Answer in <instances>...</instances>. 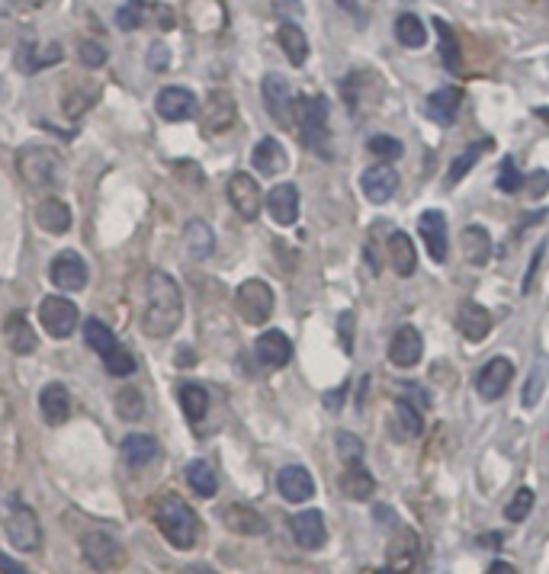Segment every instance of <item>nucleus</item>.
<instances>
[{"instance_id":"1","label":"nucleus","mask_w":549,"mask_h":574,"mask_svg":"<svg viewBox=\"0 0 549 574\" xmlns=\"http://www.w3.org/2000/svg\"><path fill=\"white\" fill-rule=\"evenodd\" d=\"M180 321H183L180 286L174 283V276H167L164 270H155L148 276V302H145L142 328L148 337L164 340L180 328Z\"/></svg>"},{"instance_id":"2","label":"nucleus","mask_w":549,"mask_h":574,"mask_svg":"<svg viewBox=\"0 0 549 574\" xmlns=\"http://www.w3.org/2000/svg\"><path fill=\"white\" fill-rule=\"evenodd\" d=\"M155 523L164 533V539L171 542L174 549L187 552L196 546V533H200V520H196L193 507L187 501H180L177 494H167L155 507Z\"/></svg>"},{"instance_id":"3","label":"nucleus","mask_w":549,"mask_h":574,"mask_svg":"<svg viewBox=\"0 0 549 574\" xmlns=\"http://www.w3.org/2000/svg\"><path fill=\"white\" fill-rule=\"evenodd\" d=\"M17 167L29 186H52L61 180V154L49 145H26L17 154Z\"/></svg>"},{"instance_id":"4","label":"nucleus","mask_w":549,"mask_h":574,"mask_svg":"<svg viewBox=\"0 0 549 574\" xmlns=\"http://www.w3.org/2000/svg\"><path fill=\"white\" fill-rule=\"evenodd\" d=\"M4 533L13 542V549L20 552H36L42 546V523L36 517V510L26 507L23 501H10L4 514Z\"/></svg>"},{"instance_id":"5","label":"nucleus","mask_w":549,"mask_h":574,"mask_svg":"<svg viewBox=\"0 0 549 574\" xmlns=\"http://www.w3.org/2000/svg\"><path fill=\"white\" fill-rule=\"evenodd\" d=\"M235 308L244 324H264L273 315V289L264 279H244L235 289Z\"/></svg>"},{"instance_id":"6","label":"nucleus","mask_w":549,"mask_h":574,"mask_svg":"<svg viewBox=\"0 0 549 574\" xmlns=\"http://www.w3.org/2000/svg\"><path fill=\"white\" fill-rule=\"evenodd\" d=\"M81 555L94 571H116L122 562H126V549H122V542L113 533H103V530L87 533L81 539Z\"/></svg>"},{"instance_id":"7","label":"nucleus","mask_w":549,"mask_h":574,"mask_svg":"<svg viewBox=\"0 0 549 574\" xmlns=\"http://www.w3.org/2000/svg\"><path fill=\"white\" fill-rule=\"evenodd\" d=\"M39 321L45 334H52L55 340H68L78 328V305L65 296H49L39 305Z\"/></svg>"},{"instance_id":"8","label":"nucleus","mask_w":549,"mask_h":574,"mask_svg":"<svg viewBox=\"0 0 549 574\" xmlns=\"http://www.w3.org/2000/svg\"><path fill=\"white\" fill-rule=\"evenodd\" d=\"M296 122L302 138L312 148L322 145V138L328 132V100L325 97H302L296 100Z\"/></svg>"},{"instance_id":"9","label":"nucleus","mask_w":549,"mask_h":574,"mask_svg":"<svg viewBox=\"0 0 549 574\" xmlns=\"http://www.w3.org/2000/svg\"><path fill=\"white\" fill-rule=\"evenodd\" d=\"M49 276H52V283L61 292H81L87 286V279H90V267H87V260L78 251H61L52 260Z\"/></svg>"},{"instance_id":"10","label":"nucleus","mask_w":549,"mask_h":574,"mask_svg":"<svg viewBox=\"0 0 549 574\" xmlns=\"http://www.w3.org/2000/svg\"><path fill=\"white\" fill-rule=\"evenodd\" d=\"M261 93H264V103H267V113L289 126V122L296 119V93L289 87L286 77L280 74H267L264 84H261Z\"/></svg>"},{"instance_id":"11","label":"nucleus","mask_w":549,"mask_h":574,"mask_svg":"<svg viewBox=\"0 0 549 574\" xmlns=\"http://www.w3.org/2000/svg\"><path fill=\"white\" fill-rule=\"evenodd\" d=\"M228 199H232V209L244 222H254L257 215H261V206H264L261 183L251 174H232V180H228Z\"/></svg>"},{"instance_id":"12","label":"nucleus","mask_w":549,"mask_h":574,"mask_svg":"<svg viewBox=\"0 0 549 574\" xmlns=\"http://www.w3.org/2000/svg\"><path fill=\"white\" fill-rule=\"evenodd\" d=\"M514 382V363L508 356H492L476 376V392L485 401H498L501 395L508 392V385Z\"/></svg>"},{"instance_id":"13","label":"nucleus","mask_w":549,"mask_h":574,"mask_svg":"<svg viewBox=\"0 0 549 574\" xmlns=\"http://www.w3.org/2000/svg\"><path fill=\"white\" fill-rule=\"evenodd\" d=\"M238 103L228 90H212L203 106V132L206 135H222L235 126Z\"/></svg>"},{"instance_id":"14","label":"nucleus","mask_w":549,"mask_h":574,"mask_svg":"<svg viewBox=\"0 0 549 574\" xmlns=\"http://www.w3.org/2000/svg\"><path fill=\"white\" fill-rule=\"evenodd\" d=\"M360 190H363L366 199H370V203L383 206V203H389V199L395 196V190H399V174H395V167L389 161L373 164V167L363 170Z\"/></svg>"},{"instance_id":"15","label":"nucleus","mask_w":549,"mask_h":574,"mask_svg":"<svg viewBox=\"0 0 549 574\" xmlns=\"http://www.w3.org/2000/svg\"><path fill=\"white\" fill-rule=\"evenodd\" d=\"M155 106H158V116L167 119V122H187V119L196 116V110H200L193 90H187V87H164L158 93Z\"/></svg>"},{"instance_id":"16","label":"nucleus","mask_w":549,"mask_h":574,"mask_svg":"<svg viewBox=\"0 0 549 574\" xmlns=\"http://www.w3.org/2000/svg\"><path fill=\"white\" fill-rule=\"evenodd\" d=\"M277 491L289 504H305L315 494V478L305 465H283L277 472Z\"/></svg>"},{"instance_id":"17","label":"nucleus","mask_w":549,"mask_h":574,"mask_svg":"<svg viewBox=\"0 0 549 574\" xmlns=\"http://www.w3.org/2000/svg\"><path fill=\"white\" fill-rule=\"evenodd\" d=\"M418 231L424 238L427 254H431L437 263L447 260V244H450V231H447V219L440 209H424V215L418 219Z\"/></svg>"},{"instance_id":"18","label":"nucleus","mask_w":549,"mask_h":574,"mask_svg":"<svg viewBox=\"0 0 549 574\" xmlns=\"http://www.w3.org/2000/svg\"><path fill=\"white\" fill-rule=\"evenodd\" d=\"M424 356V337L418 328H411V324H405V328H399L392 334V344H389V360L392 366L399 369H411L418 366Z\"/></svg>"},{"instance_id":"19","label":"nucleus","mask_w":549,"mask_h":574,"mask_svg":"<svg viewBox=\"0 0 549 574\" xmlns=\"http://www.w3.org/2000/svg\"><path fill=\"white\" fill-rule=\"evenodd\" d=\"M289 526H293V539L309 552H318L328 542V526H325L322 510H302V514L293 517Z\"/></svg>"},{"instance_id":"20","label":"nucleus","mask_w":549,"mask_h":574,"mask_svg":"<svg viewBox=\"0 0 549 574\" xmlns=\"http://www.w3.org/2000/svg\"><path fill=\"white\" fill-rule=\"evenodd\" d=\"M254 356L267 369H283L289 360H293V340H289L283 331H264L254 344Z\"/></svg>"},{"instance_id":"21","label":"nucleus","mask_w":549,"mask_h":574,"mask_svg":"<svg viewBox=\"0 0 549 574\" xmlns=\"http://www.w3.org/2000/svg\"><path fill=\"white\" fill-rule=\"evenodd\" d=\"M39 411L45 417V424L49 427H61L71 417V392L68 385L61 382H49L39 395Z\"/></svg>"},{"instance_id":"22","label":"nucleus","mask_w":549,"mask_h":574,"mask_svg":"<svg viewBox=\"0 0 549 574\" xmlns=\"http://www.w3.org/2000/svg\"><path fill=\"white\" fill-rule=\"evenodd\" d=\"M267 212L277 225H296L299 219V190L296 183H277L267 196Z\"/></svg>"},{"instance_id":"23","label":"nucleus","mask_w":549,"mask_h":574,"mask_svg":"<svg viewBox=\"0 0 549 574\" xmlns=\"http://www.w3.org/2000/svg\"><path fill=\"white\" fill-rule=\"evenodd\" d=\"M456 328H460V334H463L466 340L479 344V340H485L488 334H492V315H488L479 302L466 299V302L460 305V312H456Z\"/></svg>"},{"instance_id":"24","label":"nucleus","mask_w":549,"mask_h":574,"mask_svg":"<svg viewBox=\"0 0 549 574\" xmlns=\"http://www.w3.org/2000/svg\"><path fill=\"white\" fill-rule=\"evenodd\" d=\"M222 523L232 533H241V536H264L267 533V520L248 504H228L222 510Z\"/></svg>"},{"instance_id":"25","label":"nucleus","mask_w":549,"mask_h":574,"mask_svg":"<svg viewBox=\"0 0 549 574\" xmlns=\"http://www.w3.org/2000/svg\"><path fill=\"white\" fill-rule=\"evenodd\" d=\"M460 106H463V90L460 87H440V90L431 93V97H427L424 113L431 116L434 122H440V126H450V122L456 119V113H460Z\"/></svg>"},{"instance_id":"26","label":"nucleus","mask_w":549,"mask_h":574,"mask_svg":"<svg viewBox=\"0 0 549 574\" xmlns=\"http://www.w3.org/2000/svg\"><path fill=\"white\" fill-rule=\"evenodd\" d=\"M251 161L257 167V174L277 177V174H283V170H286L289 154H286V148L277 142V138H261V142H257L254 151H251Z\"/></svg>"},{"instance_id":"27","label":"nucleus","mask_w":549,"mask_h":574,"mask_svg":"<svg viewBox=\"0 0 549 574\" xmlns=\"http://www.w3.org/2000/svg\"><path fill=\"white\" fill-rule=\"evenodd\" d=\"M58 61H61V45L58 42L42 45V49L33 39H26V42L17 45V68L26 71V74H33L39 68H49V65H58Z\"/></svg>"},{"instance_id":"28","label":"nucleus","mask_w":549,"mask_h":574,"mask_svg":"<svg viewBox=\"0 0 549 574\" xmlns=\"http://www.w3.org/2000/svg\"><path fill=\"white\" fill-rule=\"evenodd\" d=\"M119 453L129 469H145V465L158 456V440L148 437V433H126L119 443Z\"/></svg>"},{"instance_id":"29","label":"nucleus","mask_w":549,"mask_h":574,"mask_svg":"<svg viewBox=\"0 0 549 574\" xmlns=\"http://www.w3.org/2000/svg\"><path fill=\"white\" fill-rule=\"evenodd\" d=\"M341 491L347 494L350 501H370L376 491V478L373 472L366 469L363 459L360 462H347V469L341 475Z\"/></svg>"},{"instance_id":"30","label":"nucleus","mask_w":549,"mask_h":574,"mask_svg":"<svg viewBox=\"0 0 549 574\" xmlns=\"http://www.w3.org/2000/svg\"><path fill=\"white\" fill-rule=\"evenodd\" d=\"M4 337H7V344L13 353H33L39 347V340H36V331H33V324L26 321L23 312H10L7 321H4Z\"/></svg>"},{"instance_id":"31","label":"nucleus","mask_w":549,"mask_h":574,"mask_svg":"<svg viewBox=\"0 0 549 574\" xmlns=\"http://www.w3.org/2000/svg\"><path fill=\"white\" fill-rule=\"evenodd\" d=\"M460 247H463V257L472 267H485L488 257H492V238L482 225H466L463 235H460Z\"/></svg>"},{"instance_id":"32","label":"nucleus","mask_w":549,"mask_h":574,"mask_svg":"<svg viewBox=\"0 0 549 574\" xmlns=\"http://www.w3.org/2000/svg\"><path fill=\"white\" fill-rule=\"evenodd\" d=\"M277 39H280L283 55L289 58V65L302 68L305 61H309V39H305V33H302V29H299L293 20H283V23H280Z\"/></svg>"},{"instance_id":"33","label":"nucleus","mask_w":549,"mask_h":574,"mask_svg":"<svg viewBox=\"0 0 549 574\" xmlns=\"http://www.w3.org/2000/svg\"><path fill=\"white\" fill-rule=\"evenodd\" d=\"M389 260H392V270L399 276H415L418 270V254H415V244L405 235V231H392L389 238Z\"/></svg>"},{"instance_id":"34","label":"nucleus","mask_w":549,"mask_h":574,"mask_svg":"<svg viewBox=\"0 0 549 574\" xmlns=\"http://www.w3.org/2000/svg\"><path fill=\"white\" fill-rule=\"evenodd\" d=\"M183 244H187L193 260H206V257H212V251H216V235H212V228L206 222L196 219L183 228Z\"/></svg>"},{"instance_id":"35","label":"nucleus","mask_w":549,"mask_h":574,"mask_svg":"<svg viewBox=\"0 0 549 574\" xmlns=\"http://www.w3.org/2000/svg\"><path fill=\"white\" fill-rule=\"evenodd\" d=\"M187 485L200 494V498H216V494H219V475L206 459H193L187 465Z\"/></svg>"},{"instance_id":"36","label":"nucleus","mask_w":549,"mask_h":574,"mask_svg":"<svg viewBox=\"0 0 549 574\" xmlns=\"http://www.w3.org/2000/svg\"><path fill=\"white\" fill-rule=\"evenodd\" d=\"M177 398H180V408H183V414H187V421H190V424L203 421L206 411H209V392L203 389V385H196V382L180 385V389H177Z\"/></svg>"},{"instance_id":"37","label":"nucleus","mask_w":549,"mask_h":574,"mask_svg":"<svg viewBox=\"0 0 549 574\" xmlns=\"http://www.w3.org/2000/svg\"><path fill=\"white\" fill-rule=\"evenodd\" d=\"M36 219L45 231H52V235H65L71 228V209L61 203V199H45L36 209Z\"/></svg>"},{"instance_id":"38","label":"nucleus","mask_w":549,"mask_h":574,"mask_svg":"<svg viewBox=\"0 0 549 574\" xmlns=\"http://www.w3.org/2000/svg\"><path fill=\"white\" fill-rule=\"evenodd\" d=\"M546 379H549V360L540 356L537 363H533L530 376H527V385H524V395H521V405L524 408H537L540 398H543V389H546Z\"/></svg>"},{"instance_id":"39","label":"nucleus","mask_w":549,"mask_h":574,"mask_svg":"<svg viewBox=\"0 0 549 574\" xmlns=\"http://www.w3.org/2000/svg\"><path fill=\"white\" fill-rule=\"evenodd\" d=\"M395 424H399L405 440H418L424 433V414H421V408L411 405V401L399 398V405H395Z\"/></svg>"},{"instance_id":"40","label":"nucleus","mask_w":549,"mask_h":574,"mask_svg":"<svg viewBox=\"0 0 549 574\" xmlns=\"http://www.w3.org/2000/svg\"><path fill=\"white\" fill-rule=\"evenodd\" d=\"M395 39H399L405 49H421L427 42V29L415 13H402V17L395 20Z\"/></svg>"},{"instance_id":"41","label":"nucleus","mask_w":549,"mask_h":574,"mask_svg":"<svg viewBox=\"0 0 549 574\" xmlns=\"http://www.w3.org/2000/svg\"><path fill=\"white\" fill-rule=\"evenodd\" d=\"M84 340H87V347L97 350L100 356L119 344L116 334H113V328H110V324H103L100 318H87V321H84Z\"/></svg>"},{"instance_id":"42","label":"nucleus","mask_w":549,"mask_h":574,"mask_svg":"<svg viewBox=\"0 0 549 574\" xmlns=\"http://www.w3.org/2000/svg\"><path fill=\"white\" fill-rule=\"evenodd\" d=\"M116 414L122 421H142L145 417V398L139 389H122L116 395Z\"/></svg>"},{"instance_id":"43","label":"nucleus","mask_w":549,"mask_h":574,"mask_svg":"<svg viewBox=\"0 0 549 574\" xmlns=\"http://www.w3.org/2000/svg\"><path fill=\"white\" fill-rule=\"evenodd\" d=\"M103 366H106V372H110V376H116V379L132 376V372H135V356H132L126 347L116 344L113 350L103 353Z\"/></svg>"},{"instance_id":"44","label":"nucleus","mask_w":549,"mask_h":574,"mask_svg":"<svg viewBox=\"0 0 549 574\" xmlns=\"http://www.w3.org/2000/svg\"><path fill=\"white\" fill-rule=\"evenodd\" d=\"M434 26H437V36H440V55H444V65L450 71H460V45H456L453 29L444 20H437Z\"/></svg>"},{"instance_id":"45","label":"nucleus","mask_w":549,"mask_h":574,"mask_svg":"<svg viewBox=\"0 0 549 574\" xmlns=\"http://www.w3.org/2000/svg\"><path fill=\"white\" fill-rule=\"evenodd\" d=\"M145 23V0H126L119 10H116V26L132 33V29H139Z\"/></svg>"},{"instance_id":"46","label":"nucleus","mask_w":549,"mask_h":574,"mask_svg":"<svg viewBox=\"0 0 549 574\" xmlns=\"http://www.w3.org/2000/svg\"><path fill=\"white\" fill-rule=\"evenodd\" d=\"M488 148V142H482V145H472V148H466L460 158H456L453 164H450V174H447V180L450 183H460L472 167H476V161H479V154Z\"/></svg>"},{"instance_id":"47","label":"nucleus","mask_w":549,"mask_h":574,"mask_svg":"<svg viewBox=\"0 0 549 574\" xmlns=\"http://www.w3.org/2000/svg\"><path fill=\"white\" fill-rule=\"evenodd\" d=\"M533 504H537V494H533V488H517V494L511 498V504L505 507V517L511 520V523H521L530 510H533Z\"/></svg>"},{"instance_id":"48","label":"nucleus","mask_w":549,"mask_h":574,"mask_svg":"<svg viewBox=\"0 0 549 574\" xmlns=\"http://www.w3.org/2000/svg\"><path fill=\"white\" fill-rule=\"evenodd\" d=\"M366 148H370L376 158H383V161L402 158V142H399V138H389V135H373L370 142H366Z\"/></svg>"},{"instance_id":"49","label":"nucleus","mask_w":549,"mask_h":574,"mask_svg":"<svg viewBox=\"0 0 549 574\" xmlns=\"http://www.w3.org/2000/svg\"><path fill=\"white\" fill-rule=\"evenodd\" d=\"M334 443H338V456H341V462H344V465H347V462H360V459H363V443L354 437V433L341 430L338 437H334Z\"/></svg>"},{"instance_id":"50","label":"nucleus","mask_w":549,"mask_h":574,"mask_svg":"<svg viewBox=\"0 0 549 574\" xmlns=\"http://www.w3.org/2000/svg\"><path fill=\"white\" fill-rule=\"evenodd\" d=\"M78 58H81L84 68H103L106 65V45L87 39V42L78 45Z\"/></svg>"},{"instance_id":"51","label":"nucleus","mask_w":549,"mask_h":574,"mask_svg":"<svg viewBox=\"0 0 549 574\" xmlns=\"http://www.w3.org/2000/svg\"><path fill=\"white\" fill-rule=\"evenodd\" d=\"M521 183H524V177L517 174L514 158H505V161H501V170H498V190L517 193V190H521Z\"/></svg>"},{"instance_id":"52","label":"nucleus","mask_w":549,"mask_h":574,"mask_svg":"<svg viewBox=\"0 0 549 574\" xmlns=\"http://www.w3.org/2000/svg\"><path fill=\"white\" fill-rule=\"evenodd\" d=\"M543 254H546V241L543 244H537V251H533V257H530V270L524 273V292H530L533 289V283H537V273H540V267H543Z\"/></svg>"},{"instance_id":"53","label":"nucleus","mask_w":549,"mask_h":574,"mask_svg":"<svg viewBox=\"0 0 549 574\" xmlns=\"http://www.w3.org/2000/svg\"><path fill=\"white\" fill-rule=\"evenodd\" d=\"M167 65H171V52H167L164 42H155V45L148 49V68H151V71H164Z\"/></svg>"},{"instance_id":"54","label":"nucleus","mask_w":549,"mask_h":574,"mask_svg":"<svg viewBox=\"0 0 549 574\" xmlns=\"http://www.w3.org/2000/svg\"><path fill=\"white\" fill-rule=\"evenodd\" d=\"M402 389H405V401H411V405H415V408H431V395H421L418 392V385H402Z\"/></svg>"},{"instance_id":"55","label":"nucleus","mask_w":549,"mask_h":574,"mask_svg":"<svg viewBox=\"0 0 549 574\" xmlns=\"http://www.w3.org/2000/svg\"><path fill=\"white\" fill-rule=\"evenodd\" d=\"M338 324H341V344H344V350L350 353V350H354V340H350V328H354V315H350V312L341 315Z\"/></svg>"},{"instance_id":"56","label":"nucleus","mask_w":549,"mask_h":574,"mask_svg":"<svg viewBox=\"0 0 549 574\" xmlns=\"http://www.w3.org/2000/svg\"><path fill=\"white\" fill-rule=\"evenodd\" d=\"M0 574H29L17 558H10V555H0Z\"/></svg>"},{"instance_id":"57","label":"nucleus","mask_w":549,"mask_h":574,"mask_svg":"<svg viewBox=\"0 0 549 574\" xmlns=\"http://www.w3.org/2000/svg\"><path fill=\"white\" fill-rule=\"evenodd\" d=\"M277 10L280 13H293V17H299V13H302L299 0H277Z\"/></svg>"},{"instance_id":"58","label":"nucleus","mask_w":549,"mask_h":574,"mask_svg":"<svg viewBox=\"0 0 549 574\" xmlns=\"http://www.w3.org/2000/svg\"><path fill=\"white\" fill-rule=\"evenodd\" d=\"M546 180H549V177L543 174V170H537V174H533V183H537V186H533L530 193H533V196H543V193H546Z\"/></svg>"},{"instance_id":"59","label":"nucleus","mask_w":549,"mask_h":574,"mask_svg":"<svg viewBox=\"0 0 549 574\" xmlns=\"http://www.w3.org/2000/svg\"><path fill=\"white\" fill-rule=\"evenodd\" d=\"M183 574H219V571L209 568V565H187V568H183Z\"/></svg>"},{"instance_id":"60","label":"nucleus","mask_w":549,"mask_h":574,"mask_svg":"<svg viewBox=\"0 0 549 574\" xmlns=\"http://www.w3.org/2000/svg\"><path fill=\"white\" fill-rule=\"evenodd\" d=\"M488 574H514V568L508 562H495L492 568H488Z\"/></svg>"},{"instance_id":"61","label":"nucleus","mask_w":549,"mask_h":574,"mask_svg":"<svg viewBox=\"0 0 549 574\" xmlns=\"http://www.w3.org/2000/svg\"><path fill=\"white\" fill-rule=\"evenodd\" d=\"M13 13V0H0V17H10Z\"/></svg>"},{"instance_id":"62","label":"nucleus","mask_w":549,"mask_h":574,"mask_svg":"<svg viewBox=\"0 0 549 574\" xmlns=\"http://www.w3.org/2000/svg\"><path fill=\"white\" fill-rule=\"evenodd\" d=\"M0 93H4V87H0Z\"/></svg>"}]
</instances>
